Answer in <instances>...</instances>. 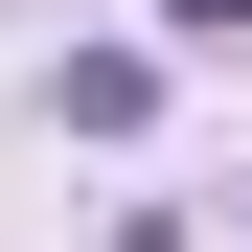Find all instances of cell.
I'll use <instances>...</instances> for the list:
<instances>
[{
  "label": "cell",
  "mask_w": 252,
  "mask_h": 252,
  "mask_svg": "<svg viewBox=\"0 0 252 252\" xmlns=\"http://www.w3.org/2000/svg\"><path fill=\"white\" fill-rule=\"evenodd\" d=\"M160 46H252V0H160Z\"/></svg>",
  "instance_id": "1"
}]
</instances>
